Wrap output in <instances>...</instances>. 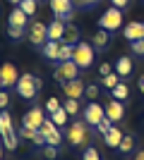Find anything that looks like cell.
Returning <instances> with one entry per match:
<instances>
[{"instance_id": "45", "label": "cell", "mask_w": 144, "mask_h": 160, "mask_svg": "<svg viewBox=\"0 0 144 160\" xmlns=\"http://www.w3.org/2000/svg\"><path fill=\"white\" fill-rule=\"evenodd\" d=\"M0 160H3V141H0Z\"/></svg>"}, {"instance_id": "18", "label": "cell", "mask_w": 144, "mask_h": 160, "mask_svg": "<svg viewBox=\"0 0 144 160\" xmlns=\"http://www.w3.org/2000/svg\"><path fill=\"white\" fill-rule=\"evenodd\" d=\"M19 136H22V139H29L34 146H41V148L46 146V139H43V134L39 132V129H27V127H22V129H19Z\"/></svg>"}, {"instance_id": "19", "label": "cell", "mask_w": 144, "mask_h": 160, "mask_svg": "<svg viewBox=\"0 0 144 160\" xmlns=\"http://www.w3.org/2000/svg\"><path fill=\"white\" fill-rule=\"evenodd\" d=\"M65 22L60 19H53L51 24H48V41H62V36H65Z\"/></svg>"}, {"instance_id": "23", "label": "cell", "mask_w": 144, "mask_h": 160, "mask_svg": "<svg viewBox=\"0 0 144 160\" xmlns=\"http://www.w3.org/2000/svg\"><path fill=\"white\" fill-rule=\"evenodd\" d=\"M108 41H110V31H106V29H99V31L94 33V41H91V43H94L99 50H103V48L108 46Z\"/></svg>"}, {"instance_id": "7", "label": "cell", "mask_w": 144, "mask_h": 160, "mask_svg": "<svg viewBox=\"0 0 144 160\" xmlns=\"http://www.w3.org/2000/svg\"><path fill=\"white\" fill-rule=\"evenodd\" d=\"M120 24H123V10L118 7H108L99 19V29H106V31H118Z\"/></svg>"}, {"instance_id": "10", "label": "cell", "mask_w": 144, "mask_h": 160, "mask_svg": "<svg viewBox=\"0 0 144 160\" xmlns=\"http://www.w3.org/2000/svg\"><path fill=\"white\" fill-rule=\"evenodd\" d=\"M39 132L43 134V139H46L48 146H60V143H62L60 127H58V124H53V120H51V117H48V120L41 124V129H39Z\"/></svg>"}, {"instance_id": "17", "label": "cell", "mask_w": 144, "mask_h": 160, "mask_svg": "<svg viewBox=\"0 0 144 160\" xmlns=\"http://www.w3.org/2000/svg\"><path fill=\"white\" fill-rule=\"evenodd\" d=\"M79 41H82V31H79L75 24H67V27H65V36H62L60 43H65V46H77Z\"/></svg>"}, {"instance_id": "6", "label": "cell", "mask_w": 144, "mask_h": 160, "mask_svg": "<svg viewBox=\"0 0 144 160\" xmlns=\"http://www.w3.org/2000/svg\"><path fill=\"white\" fill-rule=\"evenodd\" d=\"M48 2H51V12H53L55 19L70 24L72 14H75V2L72 0H48Z\"/></svg>"}, {"instance_id": "12", "label": "cell", "mask_w": 144, "mask_h": 160, "mask_svg": "<svg viewBox=\"0 0 144 160\" xmlns=\"http://www.w3.org/2000/svg\"><path fill=\"white\" fill-rule=\"evenodd\" d=\"M43 122H46L43 110H41V108H31V110H27L24 117H22V127H27V129H41Z\"/></svg>"}, {"instance_id": "33", "label": "cell", "mask_w": 144, "mask_h": 160, "mask_svg": "<svg viewBox=\"0 0 144 160\" xmlns=\"http://www.w3.org/2000/svg\"><path fill=\"white\" fill-rule=\"evenodd\" d=\"M43 158L46 160H55L58 158V146H48L46 143V146H43Z\"/></svg>"}, {"instance_id": "40", "label": "cell", "mask_w": 144, "mask_h": 160, "mask_svg": "<svg viewBox=\"0 0 144 160\" xmlns=\"http://www.w3.org/2000/svg\"><path fill=\"white\" fill-rule=\"evenodd\" d=\"M113 2V7H118V10H125V7L130 5V0H110Z\"/></svg>"}, {"instance_id": "5", "label": "cell", "mask_w": 144, "mask_h": 160, "mask_svg": "<svg viewBox=\"0 0 144 160\" xmlns=\"http://www.w3.org/2000/svg\"><path fill=\"white\" fill-rule=\"evenodd\" d=\"M53 77H55V81H60V86L65 84V81L79 79V65H77L75 60H67V62H58V67H55Z\"/></svg>"}, {"instance_id": "20", "label": "cell", "mask_w": 144, "mask_h": 160, "mask_svg": "<svg viewBox=\"0 0 144 160\" xmlns=\"http://www.w3.org/2000/svg\"><path fill=\"white\" fill-rule=\"evenodd\" d=\"M115 72L120 74V77H130L132 74V60L127 58V55H120L115 60Z\"/></svg>"}, {"instance_id": "28", "label": "cell", "mask_w": 144, "mask_h": 160, "mask_svg": "<svg viewBox=\"0 0 144 160\" xmlns=\"http://www.w3.org/2000/svg\"><path fill=\"white\" fill-rule=\"evenodd\" d=\"M72 55H75V46H65V43H62L58 62H67V60H72Z\"/></svg>"}, {"instance_id": "2", "label": "cell", "mask_w": 144, "mask_h": 160, "mask_svg": "<svg viewBox=\"0 0 144 160\" xmlns=\"http://www.w3.org/2000/svg\"><path fill=\"white\" fill-rule=\"evenodd\" d=\"M41 86H43V81L36 77V74H29V72H24L19 77V81H17V93H19V98H24V100H34L36 96H39V91H41Z\"/></svg>"}, {"instance_id": "36", "label": "cell", "mask_w": 144, "mask_h": 160, "mask_svg": "<svg viewBox=\"0 0 144 160\" xmlns=\"http://www.w3.org/2000/svg\"><path fill=\"white\" fill-rule=\"evenodd\" d=\"M24 31H27V29H19V27H7V36H10V38H24Z\"/></svg>"}, {"instance_id": "29", "label": "cell", "mask_w": 144, "mask_h": 160, "mask_svg": "<svg viewBox=\"0 0 144 160\" xmlns=\"http://www.w3.org/2000/svg\"><path fill=\"white\" fill-rule=\"evenodd\" d=\"M62 108L67 110V115H77V112H79V103H77L75 98H67V100H62Z\"/></svg>"}, {"instance_id": "38", "label": "cell", "mask_w": 144, "mask_h": 160, "mask_svg": "<svg viewBox=\"0 0 144 160\" xmlns=\"http://www.w3.org/2000/svg\"><path fill=\"white\" fill-rule=\"evenodd\" d=\"M130 46H132V53L135 55H144V38L142 41H132Z\"/></svg>"}, {"instance_id": "13", "label": "cell", "mask_w": 144, "mask_h": 160, "mask_svg": "<svg viewBox=\"0 0 144 160\" xmlns=\"http://www.w3.org/2000/svg\"><path fill=\"white\" fill-rule=\"evenodd\" d=\"M106 117H108L110 122H113V124H115V122H120L125 117V105H123V100H115V98H110L108 103H106Z\"/></svg>"}, {"instance_id": "32", "label": "cell", "mask_w": 144, "mask_h": 160, "mask_svg": "<svg viewBox=\"0 0 144 160\" xmlns=\"http://www.w3.org/2000/svg\"><path fill=\"white\" fill-rule=\"evenodd\" d=\"M19 7H22V10H24V12L29 14V17H31V14L36 12V0H22V2H19Z\"/></svg>"}, {"instance_id": "3", "label": "cell", "mask_w": 144, "mask_h": 160, "mask_svg": "<svg viewBox=\"0 0 144 160\" xmlns=\"http://www.w3.org/2000/svg\"><path fill=\"white\" fill-rule=\"evenodd\" d=\"M65 139H67L70 146H87L89 143V124L84 120H77L72 122L65 132Z\"/></svg>"}, {"instance_id": "14", "label": "cell", "mask_w": 144, "mask_h": 160, "mask_svg": "<svg viewBox=\"0 0 144 160\" xmlns=\"http://www.w3.org/2000/svg\"><path fill=\"white\" fill-rule=\"evenodd\" d=\"M84 91H87V86H84V81H79V79H72V81H65V84H62V93H65V98L79 100L84 96Z\"/></svg>"}, {"instance_id": "42", "label": "cell", "mask_w": 144, "mask_h": 160, "mask_svg": "<svg viewBox=\"0 0 144 160\" xmlns=\"http://www.w3.org/2000/svg\"><path fill=\"white\" fill-rule=\"evenodd\" d=\"M137 86H139V91H142V93H144V74H142V77H139V79H137Z\"/></svg>"}, {"instance_id": "11", "label": "cell", "mask_w": 144, "mask_h": 160, "mask_svg": "<svg viewBox=\"0 0 144 160\" xmlns=\"http://www.w3.org/2000/svg\"><path fill=\"white\" fill-rule=\"evenodd\" d=\"M103 120H106V108H101L99 103L91 100L89 105L84 108V122H87L89 127H99Z\"/></svg>"}, {"instance_id": "1", "label": "cell", "mask_w": 144, "mask_h": 160, "mask_svg": "<svg viewBox=\"0 0 144 160\" xmlns=\"http://www.w3.org/2000/svg\"><path fill=\"white\" fill-rule=\"evenodd\" d=\"M0 141H3L5 151H17V146H19V132H14L12 117L7 110H0Z\"/></svg>"}, {"instance_id": "24", "label": "cell", "mask_w": 144, "mask_h": 160, "mask_svg": "<svg viewBox=\"0 0 144 160\" xmlns=\"http://www.w3.org/2000/svg\"><path fill=\"white\" fill-rule=\"evenodd\" d=\"M132 148H135V136H132V134H125L123 141H120V146H118V151H120V153H132Z\"/></svg>"}, {"instance_id": "41", "label": "cell", "mask_w": 144, "mask_h": 160, "mask_svg": "<svg viewBox=\"0 0 144 160\" xmlns=\"http://www.w3.org/2000/svg\"><path fill=\"white\" fill-rule=\"evenodd\" d=\"M113 69H110V65H106V62H101V67H99V74L101 77H106V74H110Z\"/></svg>"}, {"instance_id": "31", "label": "cell", "mask_w": 144, "mask_h": 160, "mask_svg": "<svg viewBox=\"0 0 144 160\" xmlns=\"http://www.w3.org/2000/svg\"><path fill=\"white\" fill-rule=\"evenodd\" d=\"M60 108H62V103H60V100H58V98H48V100H46V112H48V115L58 112Z\"/></svg>"}, {"instance_id": "9", "label": "cell", "mask_w": 144, "mask_h": 160, "mask_svg": "<svg viewBox=\"0 0 144 160\" xmlns=\"http://www.w3.org/2000/svg\"><path fill=\"white\" fill-rule=\"evenodd\" d=\"M19 77L22 74L17 72V67H14L12 62H3V65H0V88H3V91L14 88L17 81H19Z\"/></svg>"}, {"instance_id": "8", "label": "cell", "mask_w": 144, "mask_h": 160, "mask_svg": "<svg viewBox=\"0 0 144 160\" xmlns=\"http://www.w3.org/2000/svg\"><path fill=\"white\" fill-rule=\"evenodd\" d=\"M72 60L79 65V69L91 67V65H94V46H89V43L79 41V43L75 46V55H72Z\"/></svg>"}, {"instance_id": "25", "label": "cell", "mask_w": 144, "mask_h": 160, "mask_svg": "<svg viewBox=\"0 0 144 160\" xmlns=\"http://www.w3.org/2000/svg\"><path fill=\"white\" fill-rule=\"evenodd\" d=\"M127 96H130V88L125 84H118L115 88H110V98H115V100H125Z\"/></svg>"}, {"instance_id": "44", "label": "cell", "mask_w": 144, "mask_h": 160, "mask_svg": "<svg viewBox=\"0 0 144 160\" xmlns=\"http://www.w3.org/2000/svg\"><path fill=\"white\" fill-rule=\"evenodd\" d=\"M10 2H12V5H19V2H22V0H10Z\"/></svg>"}, {"instance_id": "21", "label": "cell", "mask_w": 144, "mask_h": 160, "mask_svg": "<svg viewBox=\"0 0 144 160\" xmlns=\"http://www.w3.org/2000/svg\"><path fill=\"white\" fill-rule=\"evenodd\" d=\"M123 136H125V134L120 132V127H115V124H113V129H110V132L106 134L103 139H106V146H110V148H118V146H120V141H123Z\"/></svg>"}, {"instance_id": "34", "label": "cell", "mask_w": 144, "mask_h": 160, "mask_svg": "<svg viewBox=\"0 0 144 160\" xmlns=\"http://www.w3.org/2000/svg\"><path fill=\"white\" fill-rule=\"evenodd\" d=\"M75 2V7H79V10H91L94 5H99V0H72Z\"/></svg>"}, {"instance_id": "22", "label": "cell", "mask_w": 144, "mask_h": 160, "mask_svg": "<svg viewBox=\"0 0 144 160\" xmlns=\"http://www.w3.org/2000/svg\"><path fill=\"white\" fill-rule=\"evenodd\" d=\"M60 48H62L60 41H48L46 46H43V55H46L48 60H58L60 58Z\"/></svg>"}, {"instance_id": "43", "label": "cell", "mask_w": 144, "mask_h": 160, "mask_svg": "<svg viewBox=\"0 0 144 160\" xmlns=\"http://www.w3.org/2000/svg\"><path fill=\"white\" fill-rule=\"evenodd\" d=\"M135 160H144V151H139V153L135 155Z\"/></svg>"}, {"instance_id": "4", "label": "cell", "mask_w": 144, "mask_h": 160, "mask_svg": "<svg viewBox=\"0 0 144 160\" xmlns=\"http://www.w3.org/2000/svg\"><path fill=\"white\" fill-rule=\"evenodd\" d=\"M27 38L34 48H41L43 50V46L48 43V24H43V22H31L27 27Z\"/></svg>"}, {"instance_id": "37", "label": "cell", "mask_w": 144, "mask_h": 160, "mask_svg": "<svg viewBox=\"0 0 144 160\" xmlns=\"http://www.w3.org/2000/svg\"><path fill=\"white\" fill-rule=\"evenodd\" d=\"M84 98H89V100H96L99 98V86H87V91H84Z\"/></svg>"}, {"instance_id": "16", "label": "cell", "mask_w": 144, "mask_h": 160, "mask_svg": "<svg viewBox=\"0 0 144 160\" xmlns=\"http://www.w3.org/2000/svg\"><path fill=\"white\" fill-rule=\"evenodd\" d=\"M29 14L27 12H24V10H22V7H14V10H12V12H10V19H7V22H10V27H19V29H27L29 27Z\"/></svg>"}, {"instance_id": "15", "label": "cell", "mask_w": 144, "mask_h": 160, "mask_svg": "<svg viewBox=\"0 0 144 160\" xmlns=\"http://www.w3.org/2000/svg\"><path fill=\"white\" fill-rule=\"evenodd\" d=\"M125 38L127 41H142L144 38V22H132V24H127V27L123 29Z\"/></svg>"}, {"instance_id": "26", "label": "cell", "mask_w": 144, "mask_h": 160, "mask_svg": "<svg viewBox=\"0 0 144 160\" xmlns=\"http://www.w3.org/2000/svg\"><path fill=\"white\" fill-rule=\"evenodd\" d=\"M67 110H65V108H60V110H58V112H53L51 115V120H53V124H58V127H65V124H67Z\"/></svg>"}, {"instance_id": "30", "label": "cell", "mask_w": 144, "mask_h": 160, "mask_svg": "<svg viewBox=\"0 0 144 160\" xmlns=\"http://www.w3.org/2000/svg\"><path fill=\"white\" fill-rule=\"evenodd\" d=\"M82 160H101V153H99L94 146H87L84 153H82Z\"/></svg>"}, {"instance_id": "39", "label": "cell", "mask_w": 144, "mask_h": 160, "mask_svg": "<svg viewBox=\"0 0 144 160\" xmlns=\"http://www.w3.org/2000/svg\"><path fill=\"white\" fill-rule=\"evenodd\" d=\"M7 103H10V96H7V91L0 88V110H7Z\"/></svg>"}, {"instance_id": "27", "label": "cell", "mask_w": 144, "mask_h": 160, "mask_svg": "<svg viewBox=\"0 0 144 160\" xmlns=\"http://www.w3.org/2000/svg\"><path fill=\"white\" fill-rule=\"evenodd\" d=\"M118 84H120V74H118V72H110V74L103 77V86H106V88H115Z\"/></svg>"}, {"instance_id": "35", "label": "cell", "mask_w": 144, "mask_h": 160, "mask_svg": "<svg viewBox=\"0 0 144 160\" xmlns=\"http://www.w3.org/2000/svg\"><path fill=\"white\" fill-rule=\"evenodd\" d=\"M110 129H113V122H110V120H108V117H106V120H103V122H101V124H99V127H96V132L101 134V136H106V134H108V132H110Z\"/></svg>"}]
</instances>
